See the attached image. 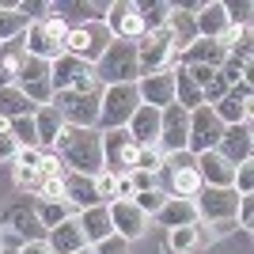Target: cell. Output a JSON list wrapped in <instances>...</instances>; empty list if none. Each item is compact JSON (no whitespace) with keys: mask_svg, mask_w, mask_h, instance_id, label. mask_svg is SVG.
Masks as SVG:
<instances>
[{"mask_svg":"<svg viewBox=\"0 0 254 254\" xmlns=\"http://www.w3.org/2000/svg\"><path fill=\"white\" fill-rule=\"evenodd\" d=\"M53 152L61 156L64 171H76V175H99L103 171V133L99 129H68L64 126L57 133Z\"/></svg>","mask_w":254,"mask_h":254,"instance_id":"cell-1","label":"cell"},{"mask_svg":"<svg viewBox=\"0 0 254 254\" xmlns=\"http://www.w3.org/2000/svg\"><path fill=\"white\" fill-rule=\"evenodd\" d=\"M91 72L103 87H114V84H137L140 80V64H137V42H114L103 50L95 64H91Z\"/></svg>","mask_w":254,"mask_h":254,"instance_id":"cell-2","label":"cell"},{"mask_svg":"<svg viewBox=\"0 0 254 254\" xmlns=\"http://www.w3.org/2000/svg\"><path fill=\"white\" fill-rule=\"evenodd\" d=\"M140 95H137V84H114V87H103V99H99V133L106 129H126L129 118L137 114Z\"/></svg>","mask_w":254,"mask_h":254,"instance_id":"cell-3","label":"cell"},{"mask_svg":"<svg viewBox=\"0 0 254 254\" xmlns=\"http://www.w3.org/2000/svg\"><path fill=\"white\" fill-rule=\"evenodd\" d=\"M99 99H103V91H91V95H84V91H53V103L57 106V114H61V122L68 129H95L99 126Z\"/></svg>","mask_w":254,"mask_h":254,"instance_id":"cell-4","label":"cell"},{"mask_svg":"<svg viewBox=\"0 0 254 254\" xmlns=\"http://www.w3.org/2000/svg\"><path fill=\"white\" fill-rule=\"evenodd\" d=\"M64 34H68V23L61 19V15H53L42 23H31L27 27V34H23V42H27V57H38V61H57L61 57V42Z\"/></svg>","mask_w":254,"mask_h":254,"instance_id":"cell-5","label":"cell"},{"mask_svg":"<svg viewBox=\"0 0 254 254\" xmlns=\"http://www.w3.org/2000/svg\"><path fill=\"white\" fill-rule=\"evenodd\" d=\"M110 42H114V38H110V31H106L103 23H84V27H68L61 50L68 53V57H80V61L95 64Z\"/></svg>","mask_w":254,"mask_h":254,"instance_id":"cell-6","label":"cell"},{"mask_svg":"<svg viewBox=\"0 0 254 254\" xmlns=\"http://www.w3.org/2000/svg\"><path fill=\"white\" fill-rule=\"evenodd\" d=\"M175 61H179V50H175V38H171L167 27H163V31L144 34V38L137 42V64H140V76H148V72H167Z\"/></svg>","mask_w":254,"mask_h":254,"instance_id":"cell-7","label":"cell"},{"mask_svg":"<svg viewBox=\"0 0 254 254\" xmlns=\"http://www.w3.org/2000/svg\"><path fill=\"white\" fill-rule=\"evenodd\" d=\"M140 144L129 137V129H106L103 133V171L110 175H129L137 171Z\"/></svg>","mask_w":254,"mask_h":254,"instance_id":"cell-8","label":"cell"},{"mask_svg":"<svg viewBox=\"0 0 254 254\" xmlns=\"http://www.w3.org/2000/svg\"><path fill=\"white\" fill-rule=\"evenodd\" d=\"M0 228H8V232H15V239H23V243H34V239H46V228L42 220H38V212H34V197H15L11 205H4V212H0Z\"/></svg>","mask_w":254,"mask_h":254,"instance_id":"cell-9","label":"cell"},{"mask_svg":"<svg viewBox=\"0 0 254 254\" xmlns=\"http://www.w3.org/2000/svg\"><path fill=\"white\" fill-rule=\"evenodd\" d=\"M193 209H197V220H201V224L235 220L239 193H235L232 186H201V193L193 197Z\"/></svg>","mask_w":254,"mask_h":254,"instance_id":"cell-10","label":"cell"},{"mask_svg":"<svg viewBox=\"0 0 254 254\" xmlns=\"http://www.w3.org/2000/svg\"><path fill=\"white\" fill-rule=\"evenodd\" d=\"M220 137H224V126H220V118L212 114V106H197V110H190L186 152H193V156H201V152H216Z\"/></svg>","mask_w":254,"mask_h":254,"instance_id":"cell-11","label":"cell"},{"mask_svg":"<svg viewBox=\"0 0 254 254\" xmlns=\"http://www.w3.org/2000/svg\"><path fill=\"white\" fill-rule=\"evenodd\" d=\"M23 95L31 99L34 106H50L53 103V84H50V61H38V57H27L19 68V80H15Z\"/></svg>","mask_w":254,"mask_h":254,"instance_id":"cell-12","label":"cell"},{"mask_svg":"<svg viewBox=\"0 0 254 254\" xmlns=\"http://www.w3.org/2000/svg\"><path fill=\"white\" fill-rule=\"evenodd\" d=\"M186 133H190V114L182 106L171 103L167 110H159V152L171 156V152H186Z\"/></svg>","mask_w":254,"mask_h":254,"instance_id":"cell-13","label":"cell"},{"mask_svg":"<svg viewBox=\"0 0 254 254\" xmlns=\"http://www.w3.org/2000/svg\"><path fill=\"white\" fill-rule=\"evenodd\" d=\"M251 80H239L235 87H228V95L212 106V114L220 118V126H247L251 122Z\"/></svg>","mask_w":254,"mask_h":254,"instance_id":"cell-14","label":"cell"},{"mask_svg":"<svg viewBox=\"0 0 254 254\" xmlns=\"http://www.w3.org/2000/svg\"><path fill=\"white\" fill-rule=\"evenodd\" d=\"M110 224H114V235H122L126 243H137L148 232V216L137 209L133 201H110Z\"/></svg>","mask_w":254,"mask_h":254,"instance_id":"cell-15","label":"cell"},{"mask_svg":"<svg viewBox=\"0 0 254 254\" xmlns=\"http://www.w3.org/2000/svg\"><path fill=\"white\" fill-rule=\"evenodd\" d=\"M216 152H220L232 167H239V163H251L254 156V137H251V122L247 126H224V137L220 144H216Z\"/></svg>","mask_w":254,"mask_h":254,"instance_id":"cell-16","label":"cell"},{"mask_svg":"<svg viewBox=\"0 0 254 254\" xmlns=\"http://www.w3.org/2000/svg\"><path fill=\"white\" fill-rule=\"evenodd\" d=\"M137 95L144 106H156V110H167L171 103H175V76L167 72H148L137 80Z\"/></svg>","mask_w":254,"mask_h":254,"instance_id":"cell-17","label":"cell"},{"mask_svg":"<svg viewBox=\"0 0 254 254\" xmlns=\"http://www.w3.org/2000/svg\"><path fill=\"white\" fill-rule=\"evenodd\" d=\"M228 61V53L216 38H193L186 50L179 53V64L182 68H220Z\"/></svg>","mask_w":254,"mask_h":254,"instance_id":"cell-18","label":"cell"},{"mask_svg":"<svg viewBox=\"0 0 254 254\" xmlns=\"http://www.w3.org/2000/svg\"><path fill=\"white\" fill-rule=\"evenodd\" d=\"M53 15H61L68 27H84V23H103L106 4H91V0H57L50 4Z\"/></svg>","mask_w":254,"mask_h":254,"instance_id":"cell-19","label":"cell"},{"mask_svg":"<svg viewBox=\"0 0 254 254\" xmlns=\"http://www.w3.org/2000/svg\"><path fill=\"white\" fill-rule=\"evenodd\" d=\"M64 201L72 205L76 212L103 205L99 193H95V179H91V175H76V171H64Z\"/></svg>","mask_w":254,"mask_h":254,"instance_id":"cell-20","label":"cell"},{"mask_svg":"<svg viewBox=\"0 0 254 254\" xmlns=\"http://www.w3.org/2000/svg\"><path fill=\"white\" fill-rule=\"evenodd\" d=\"M193 167L201 175V186H232L235 182V167L220 152H201V156L193 159Z\"/></svg>","mask_w":254,"mask_h":254,"instance_id":"cell-21","label":"cell"},{"mask_svg":"<svg viewBox=\"0 0 254 254\" xmlns=\"http://www.w3.org/2000/svg\"><path fill=\"white\" fill-rule=\"evenodd\" d=\"M76 224H80L87 247H95V243H103V239L114 235V224H110V209H106V205H95V209L76 212Z\"/></svg>","mask_w":254,"mask_h":254,"instance_id":"cell-22","label":"cell"},{"mask_svg":"<svg viewBox=\"0 0 254 254\" xmlns=\"http://www.w3.org/2000/svg\"><path fill=\"white\" fill-rule=\"evenodd\" d=\"M46 247H50L53 254H76V251H87V239H84V232H80L76 216H68V220L57 224L53 232H46Z\"/></svg>","mask_w":254,"mask_h":254,"instance_id":"cell-23","label":"cell"},{"mask_svg":"<svg viewBox=\"0 0 254 254\" xmlns=\"http://www.w3.org/2000/svg\"><path fill=\"white\" fill-rule=\"evenodd\" d=\"M232 23H228V11H224V0H205L201 11L193 15V31L197 38H220Z\"/></svg>","mask_w":254,"mask_h":254,"instance_id":"cell-24","label":"cell"},{"mask_svg":"<svg viewBox=\"0 0 254 254\" xmlns=\"http://www.w3.org/2000/svg\"><path fill=\"white\" fill-rule=\"evenodd\" d=\"M152 220L159 224V228H190V224H197V209H193V201H186V197H167L163 201V209L152 216Z\"/></svg>","mask_w":254,"mask_h":254,"instance_id":"cell-25","label":"cell"},{"mask_svg":"<svg viewBox=\"0 0 254 254\" xmlns=\"http://www.w3.org/2000/svg\"><path fill=\"white\" fill-rule=\"evenodd\" d=\"M23 61H27V42H23V38L0 42V87H15Z\"/></svg>","mask_w":254,"mask_h":254,"instance_id":"cell-26","label":"cell"},{"mask_svg":"<svg viewBox=\"0 0 254 254\" xmlns=\"http://www.w3.org/2000/svg\"><path fill=\"white\" fill-rule=\"evenodd\" d=\"M126 129H129V137L137 140L140 148H144V144H156V140H159V110H156V106H144V103H140L137 114L129 118Z\"/></svg>","mask_w":254,"mask_h":254,"instance_id":"cell-27","label":"cell"},{"mask_svg":"<svg viewBox=\"0 0 254 254\" xmlns=\"http://www.w3.org/2000/svg\"><path fill=\"white\" fill-rule=\"evenodd\" d=\"M91 64L87 61H80V57H68V53H61L57 61H50V84H53V91H68V87L80 80V76L87 72Z\"/></svg>","mask_w":254,"mask_h":254,"instance_id":"cell-28","label":"cell"},{"mask_svg":"<svg viewBox=\"0 0 254 254\" xmlns=\"http://www.w3.org/2000/svg\"><path fill=\"white\" fill-rule=\"evenodd\" d=\"M171 76H175V106H182L186 114H190V110H197V106H205L201 87L190 80V72H186L182 64H171Z\"/></svg>","mask_w":254,"mask_h":254,"instance_id":"cell-29","label":"cell"},{"mask_svg":"<svg viewBox=\"0 0 254 254\" xmlns=\"http://www.w3.org/2000/svg\"><path fill=\"white\" fill-rule=\"evenodd\" d=\"M34 129H38V148H42V152H53L57 133L64 129L61 114H57V106H38V110H34Z\"/></svg>","mask_w":254,"mask_h":254,"instance_id":"cell-30","label":"cell"},{"mask_svg":"<svg viewBox=\"0 0 254 254\" xmlns=\"http://www.w3.org/2000/svg\"><path fill=\"white\" fill-rule=\"evenodd\" d=\"M38 106L23 95L19 87H0V118L4 122H15V118H34Z\"/></svg>","mask_w":254,"mask_h":254,"instance_id":"cell-31","label":"cell"},{"mask_svg":"<svg viewBox=\"0 0 254 254\" xmlns=\"http://www.w3.org/2000/svg\"><path fill=\"white\" fill-rule=\"evenodd\" d=\"M34 212H38V220H42L46 232H53L57 224H64L68 216H76L68 201H38V197H34Z\"/></svg>","mask_w":254,"mask_h":254,"instance_id":"cell-32","label":"cell"},{"mask_svg":"<svg viewBox=\"0 0 254 254\" xmlns=\"http://www.w3.org/2000/svg\"><path fill=\"white\" fill-rule=\"evenodd\" d=\"M167 239H171V247L179 254H190V251H197V247L205 243V228H201V220L190 224V228H171Z\"/></svg>","mask_w":254,"mask_h":254,"instance_id":"cell-33","label":"cell"},{"mask_svg":"<svg viewBox=\"0 0 254 254\" xmlns=\"http://www.w3.org/2000/svg\"><path fill=\"white\" fill-rule=\"evenodd\" d=\"M137 15L144 19V31H163L171 19V4L167 0H152V4H137Z\"/></svg>","mask_w":254,"mask_h":254,"instance_id":"cell-34","label":"cell"},{"mask_svg":"<svg viewBox=\"0 0 254 254\" xmlns=\"http://www.w3.org/2000/svg\"><path fill=\"white\" fill-rule=\"evenodd\" d=\"M31 23L19 15V4L15 8H0V42H11V38H23Z\"/></svg>","mask_w":254,"mask_h":254,"instance_id":"cell-35","label":"cell"},{"mask_svg":"<svg viewBox=\"0 0 254 254\" xmlns=\"http://www.w3.org/2000/svg\"><path fill=\"white\" fill-rule=\"evenodd\" d=\"M8 133L15 137L19 148H38V129H34V118H15L8 122Z\"/></svg>","mask_w":254,"mask_h":254,"instance_id":"cell-36","label":"cell"},{"mask_svg":"<svg viewBox=\"0 0 254 254\" xmlns=\"http://www.w3.org/2000/svg\"><path fill=\"white\" fill-rule=\"evenodd\" d=\"M163 201H167V193L159 190H144V193H133V205H137L140 212H144V216H156L159 209H163Z\"/></svg>","mask_w":254,"mask_h":254,"instance_id":"cell-37","label":"cell"},{"mask_svg":"<svg viewBox=\"0 0 254 254\" xmlns=\"http://www.w3.org/2000/svg\"><path fill=\"white\" fill-rule=\"evenodd\" d=\"M163 152H159V144H144L140 148V156H137V171H148V175H159L163 171Z\"/></svg>","mask_w":254,"mask_h":254,"instance_id":"cell-38","label":"cell"},{"mask_svg":"<svg viewBox=\"0 0 254 254\" xmlns=\"http://www.w3.org/2000/svg\"><path fill=\"white\" fill-rule=\"evenodd\" d=\"M232 190L239 193V197H254V163H239V167H235Z\"/></svg>","mask_w":254,"mask_h":254,"instance_id":"cell-39","label":"cell"},{"mask_svg":"<svg viewBox=\"0 0 254 254\" xmlns=\"http://www.w3.org/2000/svg\"><path fill=\"white\" fill-rule=\"evenodd\" d=\"M19 15L27 23H42V19H50V4L46 0H19Z\"/></svg>","mask_w":254,"mask_h":254,"instance_id":"cell-40","label":"cell"},{"mask_svg":"<svg viewBox=\"0 0 254 254\" xmlns=\"http://www.w3.org/2000/svg\"><path fill=\"white\" fill-rule=\"evenodd\" d=\"M15 186H19L27 197H34V193H38V186H42V175H38V171H31V167H15Z\"/></svg>","mask_w":254,"mask_h":254,"instance_id":"cell-41","label":"cell"},{"mask_svg":"<svg viewBox=\"0 0 254 254\" xmlns=\"http://www.w3.org/2000/svg\"><path fill=\"white\" fill-rule=\"evenodd\" d=\"M95 179V193H99V201L110 205L114 201V186H118V175H110V171H99V175H91Z\"/></svg>","mask_w":254,"mask_h":254,"instance_id":"cell-42","label":"cell"},{"mask_svg":"<svg viewBox=\"0 0 254 254\" xmlns=\"http://www.w3.org/2000/svg\"><path fill=\"white\" fill-rule=\"evenodd\" d=\"M38 175L42 179H64V163L57 152H42V159H38Z\"/></svg>","mask_w":254,"mask_h":254,"instance_id":"cell-43","label":"cell"},{"mask_svg":"<svg viewBox=\"0 0 254 254\" xmlns=\"http://www.w3.org/2000/svg\"><path fill=\"white\" fill-rule=\"evenodd\" d=\"M34 197L38 201H64V179H42Z\"/></svg>","mask_w":254,"mask_h":254,"instance_id":"cell-44","label":"cell"},{"mask_svg":"<svg viewBox=\"0 0 254 254\" xmlns=\"http://www.w3.org/2000/svg\"><path fill=\"white\" fill-rule=\"evenodd\" d=\"M224 11H228V23L232 27H251V4L247 0H239V4H224Z\"/></svg>","mask_w":254,"mask_h":254,"instance_id":"cell-45","label":"cell"},{"mask_svg":"<svg viewBox=\"0 0 254 254\" xmlns=\"http://www.w3.org/2000/svg\"><path fill=\"white\" fill-rule=\"evenodd\" d=\"M91 254H129V243L122 235H110V239H103V243L91 247Z\"/></svg>","mask_w":254,"mask_h":254,"instance_id":"cell-46","label":"cell"},{"mask_svg":"<svg viewBox=\"0 0 254 254\" xmlns=\"http://www.w3.org/2000/svg\"><path fill=\"white\" fill-rule=\"evenodd\" d=\"M235 216H239V228H243V232H251L254 228V197H239V209H235Z\"/></svg>","mask_w":254,"mask_h":254,"instance_id":"cell-47","label":"cell"},{"mask_svg":"<svg viewBox=\"0 0 254 254\" xmlns=\"http://www.w3.org/2000/svg\"><path fill=\"white\" fill-rule=\"evenodd\" d=\"M15 156H19L15 137H11V133H0V163H15Z\"/></svg>","mask_w":254,"mask_h":254,"instance_id":"cell-48","label":"cell"},{"mask_svg":"<svg viewBox=\"0 0 254 254\" xmlns=\"http://www.w3.org/2000/svg\"><path fill=\"white\" fill-rule=\"evenodd\" d=\"M38 159H42V148H19V156H15V167H31V171H38Z\"/></svg>","mask_w":254,"mask_h":254,"instance_id":"cell-49","label":"cell"},{"mask_svg":"<svg viewBox=\"0 0 254 254\" xmlns=\"http://www.w3.org/2000/svg\"><path fill=\"white\" fill-rule=\"evenodd\" d=\"M129 179H133V190L137 193L156 190V175H148V171H129Z\"/></svg>","mask_w":254,"mask_h":254,"instance_id":"cell-50","label":"cell"},{"mask_svg":"<svg viewBox=\"0 0 254 254\" xmlns=\"http://www.w3.org/2000/svg\"><path fill=\"white\" fill-rule=\"evenodd\" d=\"M133 179L129 175H118V186H114V201H133Z\"/></svg>","mask_w":254,"mask_h":254,"instance_id":"cell-51","label":"cell"},{"mask_svg":"<svg viewBox=\"0 0 254 254\" xmlns=\"http://www.w3.org/2000/svg\"><path fill=\"white\" fill-rule=\"evenodd\" d=\"M205 228H209V239H224V235H232L239 224L235 220H216V224H205Z\"/></svg>","mask_w":254,"mask_h":254,"instance_id":"cell-52","label":"cell"},{"mask_svg":"<svg viewBox=\"0 0 254 254\" xmlns=\"http://www.w3.org/2000/svg\"><path fill=\"white\" fill-rule=\"evenodd\" d=\"M15 254H53V251L46 247V239H34V243H19Z\"/></svg>","mask_w":254,"mask_h":254,"instance_id":"cell-53","label":"cell"},{"mask_svg":"<svg viewBox=\"0 0 254 254\" xmlns=\"http://www.w3.org/2000/svg\"><path fill=\"white\" fill-rule=\"evenodd\" d=\"M186 72H190V80H193L197 87H205V84L212 80V72H216V68H186Z\"/></svg>","mask_w":254,"mask_h":254,"instance_id":"cell-54","label":"cell"},{"mask_svg":"<svg viewBox=\"0 0 254 254\" xmlns=\"http://www.w3.org/2000/svg\"><path fill=\"white\" fill-rule=\"evenodd\" d=\"M0 133H8V122H4V118H0Z\"/></svg>","mask_w":254,"mask_h":254,"instance_id":"cell-55","label":"cell"},{"mask_svg":"<svg viewBox=\"0 0 254 254\" xmlns=\"http://www.w3.org/2000/svg\"><path fill=\"white\" fill-rule=\"evenodd\" d=\"M76 254H91V247H87V251H76Z\"/></svg>","mask_w":254,"mask_h":254,"instance_id":"cell-56","label":"cell"},{"mask_svg":"<svg viewBox=\"0 0 254 254\" xmlns=\"http://www.w3.org/2000/svg\"><path fill=\"white\" fill-rule=\"evenodd\" d=\"M0 254H15V251H8V247H4V251H0Z\"/></svg>","mask_w":254,"mask_h":254,"instance_id":"cell-57","label":"cell"},{"mask_svg":"<svg viewBox=\"0 0 254 254\" xmlns=\"http://www.w3.org/2000/svg\"><path fill=\"white\" fill-rule=\"evenodd\" d=\"M0 251H4V235H0Z\"/></svg>","mask_w":254,"mask_h":254,"instance_id":"cell-58","label":"cell"}]
</instances>
